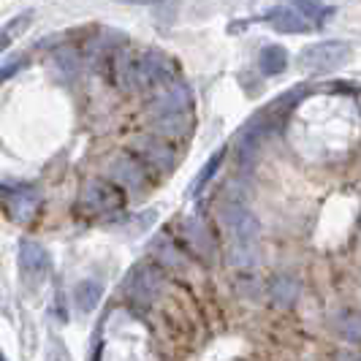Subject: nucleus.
Segmentation results:
<instances>
[{"mask_svg": "<svg viewBox=\"0 0 361 361\" xmlns=\"http://www.w3.org/2000/svg\"><path fill=\"white\" fill-rule=\"evenodd\" d=\"M223 226L231 242V264L236 269H253L258 264V220L242 204H228Z\"/></svg>", "mask_w": 361, "mask_h": 361, "instance_id": "1", "label": "nucleus"}, {"mask_svg": "<svg viewBox=\"0 0 361 361\" xmlns=\"http://www.w3.org/2000/svg\"><path fill=\"white\" fill-rule=\"evenodd\" d=\"M171 60L161 52H147L139 60H123L120 63V82L133 87H158L171 82Z\"/></svg>", "mask_w": 361, "mask_h": 361, "instance_id": "2", "label": "nucleus"}, {"mask_svg": "<svg viewBox=\"0 0 361 361\" xmlns=\"http://www.w3.org/2000/svg\"><path fill=\"white\" fill-rule=\"evenodd\" d=\"M350 57V47L345 41H321L312 44L307 49H302V68L310 73H329L348 63Z\"/></svg>", "mask_w": 361, "mask_h": 361, "instance_id": "3", "label": "nucleus"}, {"mask_svg": "<svg viewBox=\"0 0 361 361\" xmlns=\"http://www.w3.org/2000/svg\"><path fill=\"white\" fill-rule=\"evenodd\" d=\"M123 204H126L123 188H117L114 182L109 180H92L82 190V199H79V207L87 215H109V212L123 209Z\"/></svg>", "mask_w": 361, "mask_h": 361, "instance_id": "4", "label": "nucleus"}, {"mask_svg": "<svg viewBox=\"0 0 361 361\" xmlns=\"http://www.w3.org/2000/svg\"><path fill=\"white\" fill-rule=\"evenodd\" d=\"M193 106V92L182 82H166L152 98V111L158 120H174V117H188Z\"/></svg>", "mask_w": 361, "mask_h": 361, "instance_id": "5", "label": "nucleus"}, {"mask_svg": "<svg viewBox=\"0 0 361 361\" xmlns=\"http://www.w3.org/2000/svg\"><path fill=\"white\" fill-rule=\"evenodd\" d=\"M0 204L6 209V215L17 223H30L36 217L41 199L36 190L30 188H0Z\"/></svg>", "mask_w": 361, "mask_h": 361, "instance_id": "6", "label": "nucleus"}, {"mask_svg": "<svg viewBox=\"0 0 361 361\" xmlns=\"http://www.w3.org/2000/svg\"><path fill=\"white\" fill-rule=\"evenodd\" d=\"M19 271L30 286L44 283L49 274V253L36 242H22L19 245Z\"/></svg>", "mask_w": 361, "mask_h": 361, "instance_id": "7", "label": "nucleus"}, {"mask_svg": "<svg viewBox=\"0 0 361 361\" xmlns=\"http://www.w3.org/2000/svg\"><path fill=\"white\" fill-rule=\"evenodd\" d=\"M136 158L145 163L147 169L169 171L174 166V149L169 142H163L158 136H145L136 142Z\"/></svg>", "mask_w": 361, "mask_h": 361, "instance_id": "8", "label": "nucleus"}, {"mask_svg": "<svg viewBox=\"0 0 361 361\" xmlns=\"http://www.w3.org/2000/svg\"><path fill=\"white\" fill-rule=\"evenodd\" d=\"M161 269L155 267V264H145V267H136L133 274H130V283H128V290H130V296L136 299V302H152L155 296H158V290H161Z\"/></svg>", "mask_w": 361, "mask_h": 361, "instance_id": "9", "label": "nucleus"}, {"mask_svg": "<svg viewBox=\"0 0 361 361\" xmlns=\"http://www.w3.org/2000/svg\"><path fill=\"white\" fill-rule=\"evenodd\" d=\"M111 177L114 182H120L126 190H139L147 182V166L136 155H120L111 163Z\"/></svg>", "mask_w": 361, "mask_h": 361, "instance_id": "10", "label": "nucleus"}, {"mask_svg": "<svg viewBox=\"0 0 361 361\" xmlns=\"http://www.w3.org/2000/svg\"><path fill=\"white\" fill-rule=\"evenodd\" d=\"M267 22L277 33H307L310 22L302 17V11L296 6H277L267 14Z\"/></svg>", "mask_w": 361, "mask_h": 361, "instance_id": "11", "label": "nucleus"}, {"mask_svg": "<svg viewBox=\"0 0 361 361\" xmlns=\"http://www.w3.org/2000/svg\"><path fill=\"white\" fill-rule=\"evenodd\" d=\"M261 136H264V120H253L250 126L242 128V133L236 136V155H239L242 166H250L253 163V155L255 149H258Z\"/></svg>", "mask_w": 361, "mask_h": 361, "instance_id": "12", "label": "nucleus"}, {"mask_svg": "<svg viewBox=\"0 0 361 361\" xmlns=\"http://www.w3.org/2000/svg\"><path fill=\"white\" fill-rule=\"evenodd\" d=\"M101 296H104L101 283H95V280H82V283L73 288V305H76L79 312H92V310L98 307Z\"/></svg>", "mask_w": 361, "mask_h": 361, "instance_id": "13", "label": "nucleus"}, {"mask_svg": "<svg viewBox=\"0 0 361 361\" xmlns=\"http://www.w3.org/2000/svg\"><path fill=\"white\" fill-rule=\"evenodd\" d=\"M258 66L267 76H277L288 68V52L280 47V44H269L261 49V57H258Z\"/></svg>", "mask_w": 361, "mask_h": 361, "instance_id": "14", "label": "nucleus"}, {"mask_svg": "<svg viewBox=\"0 0 361 361\" xmlns=\"http://www.w3.org/2000/svg\"><path fill=\"white\" fill-rule=\"evenodd\" d=\"M185 236H188V242H190L193 253L209 255L212 239H209V231H207V226L201 223L199 217H193V220H188V223H185Z\"/></svg>", "mask_w": 361, "mask_h": 361, "instance_id": "15", "label": "nucleus"}, {"mask_svg": "<svg viewBox=\"0 0 361 361\" xmlns=\"http://www.w3.org/2000/svg\"><path fill=\"white\" fill-rule=\"evenodd\" d=\"M296 293H299V286H296V280H293V277H286V274H283V277H274V280H271L269 299L277 305V307H280V305H283V307H288L290 302L296 299Z\"/></svg>", "mask_w": 361, "mask_h": 361, "instance_id": "16", "label": "nucleus"}, {"mask_svg": "<svg viewBox=\"0 0 361 361\" xmlns=\"http://www.w3.org/2000/svg\"><path fill=\"white\" fill-rule=\"evenodd\" d=\"M223 155H226V152H223V149H217L215 155L204 163V169L199 171V177L190 182V196H199L201 190H204V185L212 180V174H215L217 169H220V163H223Z\"/></svg>", "mask_w": 361, "mask_h": 361, "instance_id": "17", "label": "nucleus"}, {"mask_svg": "<svg viewBox=\"0 0 361 361\" xmlns=\"http://www.w3.org/2000/svg\"><path fill=\"white\" fill-rule=\"evenodd\" d=\"M340 334L350 343H361V312H343L340 315Z\"/></svg>", "mask_w": 361, "mask_h": 361, "instance_id": "18", "label": "nucleus"}, {"mask_svg": "<svg viewBox=\"0 0 361 361\" xmlns=\"http://www.w3.org/2000/svg\"><path fill=\"white\" fill-rule=\"evenodd\" d=\"M307 95V87H296V90H290V92H286L283 98H277V101H271L269 104V117H277V114H286V111H290L293 109V104L296 101H302Z\"/></svg>", "mask_w": 361, "mask_h": 361, "instance_id": "19", "label": "nucleus"}, {"mask_svg": "<svg viewBox=\"0 0 361 361\" xmlns=\"http://www.w3.org/2000/svg\"><path fill=\"white\" fill-rule=\"evenodd\" d=\"M27 25H30V14H22V17L11 19V22L3 27V33H0V52H3V49H6V47H8L25 27H27Z\"/></svg>", "mask_w": 361, "mask_h": 361, "instance_id": "20", "label": "nucleus"}, {"mask_svg": "<svg viewBox=\"0 0 361 361\" xmlns=\"http://www.w3.org/2000/svg\"><path fill=\"white\" fill-rule=\"evenodd\" d=\"M152 253L161 258L163 264H169V267H180V255H177V250H174V245L163 236V239H158L155 245H152Z\"/></svg>", "mask_w": 361, "mask_h": 361, "instance_id": "21", "label": "nucleus"}, {"mask_svg": "<svg viewBox=\"0 0 361 361\" xmlns=\"http://www.w3.org/2000/svg\"><path fill=\"white\" fill-rule=\"evenodd\" d=\"M296 8L302 11V17L307 19V22H310V19H318V22H324V19L329 17L331 11H334L331 6H324V3H296Z\"/></svg>", "mask_w": 361, "mask_h": 361, "instance_id": "22", "label": "nucleus"}, {"mask_svg": "<svg viewBox=\"0 0 361 361\" xmlns=\"http://www.w3.org/2000/svg\"><path fill=\"white\" fill-rule=\"evenodd\" d=\"M47 361H71V356L60 345V340H49V345H47Z\"/></svg>", "mask_w": 361, "mask_h": 361, "instance_id": "23", "label": "nucleus"}, {"mask_svg": "<svg viewBox=\"0 0 361 361\" xmlns=\"http://www.w3.org/2000/svg\"><path fill=\"white\" fill-rule=\"evenodd\" d=\"M348 361H361V356H356V359H348Z\"/></svg>", "mask_w": 361, "mask_h": 361, "instance_id": "24", "label": "nucleus"}, {"mask_svg": "<svg viewBox=\"0 0 361 361\" xmlns=\"http://www.w3.org/2000/svg\"><path fill=\"white\" fill-rule=\"evenodd\" d=\"M0 361H6V359H3V353H0Z\"/></svg>", "mask_w": 361, "mask_h": 361, "instance_id": "25", "label": "nucleus"}]
</instances>
